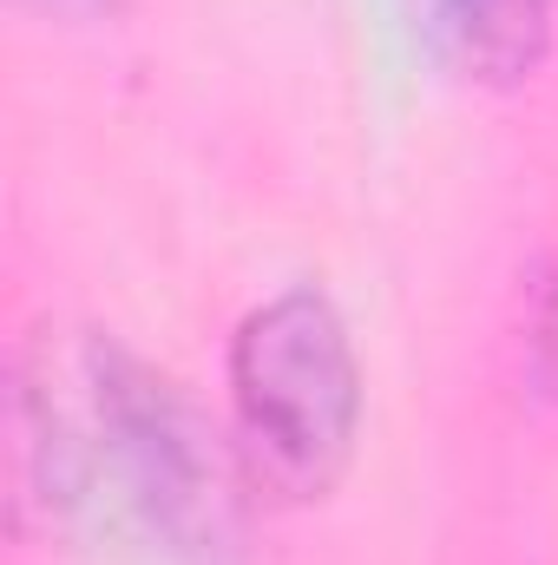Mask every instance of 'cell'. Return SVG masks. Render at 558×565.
Returning a JSON list of instances; mask_svg holds the SVG:
<instances>
[{
	"label": "cell",
	"mask_w": 558,
	"mask_h": 565,
	"mask_svg": "<svg viewBox=\"0 0 558 565\" xmlns=\"http://www.w3.org/2000/svg\"><path fill=\"white\" fill-rule=\"evenodd\" d=\"M86 467L112 473L119 507L164 565H244V500L224 434L197 402L112 335H86Z\"/></svg>",
	"instance_id": "6da1fadb"
},
{
	"label": "cell",
	"mask_w": 558,
	"mask_h": 565,
	"mask_svg": "<svg viewBox=\"0 0 558 565\" xmlns=\"http://www.w3.org/2000/svg\"><path fill=\"white\" fill-rule=\"evenodd\" d=\"M362 355L322 282L264 296L230 335V415L257 480L282 500H322L362 440Z\"/></svg>",
	"instance_id": "7a4b0ae2"
},
{
	"label": "cell",
	"mask_w": 558,
	"mask_h": 565,
	"mask_svg": "<svg viewBox=\"0 0 558 565\" xmlns=\"http://www.w3.org/2000/svg\"><path fill=\"white\" fill-rule=\"evenodd\" d=\"M427 53L473 86H526L552 53L558 0H415Z\"/></svg>",
	"instance_id": "3957f363"
},
{
	"label": "cell",
	"mask_w": 558,
	"mask_h": 565,
	"mask_svg": "<svg viewBox=\"0 0 558 565\" xmlns=\"http://www.w3.org/2000/svg\"><path fill=\"white\" fill-rule=\"evenodd\" d=\"M533 375L558 408V264L539 277V296H533Z\"/></svg>",
	"instance_id": "277c9868"
},
{
	"label": "cell",
	"mask_w": 558,
	"mask_h": 565,
	"mask_svg": "<svg viewBox=\"0 0 558 565\" xmlns=\"http://www.w3.org/2000/svg\"><path fill=\"white\" fill-rule=\"evenodd\" d=\"M20 7H33L46 20H66V26H93V20H112L126 0H20Z\"/></svg>",
	"instance_id": "5b68a950"
}]
</instances>
